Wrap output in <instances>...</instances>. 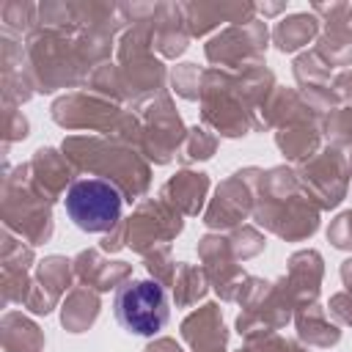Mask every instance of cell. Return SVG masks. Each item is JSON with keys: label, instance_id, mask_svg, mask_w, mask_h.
<instances>
[{"label": "cell", "instance_id": "cell-1", "mask_svg": "<svg viewBox=\"0 0 352 352\" xmlns=\"http://www.w3.org/2000/svg\"><path fill=\"white\" fill-rule=\"evenodd\" d=\"M116 322L135 336H154L170 319V300L165 286L151 278H135L118 286L113 297Z\"/></svg>", "mask_w": 352, "mask_h": 352}, {"label": "cell", "instance_id": "cell-2", "mask_svg": "<svg viewBox=\"0 0 352 352\" xmlns=\"http://www.w3.org/2000/svg\"><path fill=\"white\" fill-rule=\"evenodd\" d=\"M63 204H66L69 220L80 231L102 234L118 223L124 209V195L113 182L88 176V179H74L69 184Z\"/></svg>", "mask_w": 352, "mask_h": 352}]
</instances>
